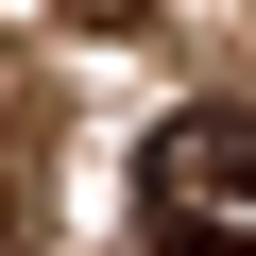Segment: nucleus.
<instances>
[{"label":"nucleus","instance_id":"1","mask_svg":"<svg viewBox=\"0 0 256 256\" xmlns=\"http://www.w3.org/2000/svg\"><path fill=\"white\" fill-rule=\"evenodd\" d=\"M137 222H154L171 256H256V120H239V102L154 120V154H137Z\"/></svg>","mask_w":256,"mask_h":256},{"label":"nucleus","instance_id":"2","mask_svg":"<svg viewBox=\"0 0 256 256\" xmlns=\"http://www.w3.org/2000/svg\"><path fill=\"white\" fill-rule=\"evenodd\" d=\"M52 18H86V34H137V18H154V0H52Z\"/></svg>","mask_w":256,"mask_h":256}]
</instances>
